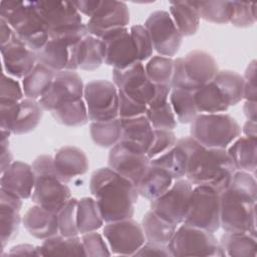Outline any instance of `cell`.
Returning <instances> with one entry per match:
<instances>
[{"mask_svg": "<svg viewBox=\"0 0 257 257\" xmlns=\"http://www.w3.org/2000/svg\"><path fill=\"white\" fill-rule=\"evenodd\" d=\"M188 154L186 179L195 186L212 188L217 193L226 190L236 169L225 149L205 148L191 136L177 141Z\"/></svg>", "mask_w": 257, "mask_h": 257, "instance_id": "obj_1", "label": "cell"}, {"mask_svg": "<svg viewBox=\"0 0 257 257\" xmlns=\"http://www.w3.org/2000/svg\"><path fill=\"white\" fill-rule=\"evenodd\" d=\"M89 190L105 223L133 218L139 193L126 178L109 167L99 168L90 176Z\"/></svg>", "mask_w": 257, "mask_h": 257, "instance_id": "obj_2", "label": "cell"}, {"mask_svg": "<svg viewBox=\"0 0 257 257\" xmlns=\"http://www.w3.org/2000/svg\"><path fill=\"white\" fill-rule=\"evenodd\" d=\"M0 19L4 20L15 35L35 52L48 41V28L33 1H1Z\"/></svg>", "mask_w": 257, "mask_h": 257, "instance_id": "obj_3", "label": "cell"}, {"mask_svg": "<svg viewBox=\"0 0 257 257\" xmlns=\"http://www.w3.org/2000/svg\"><path fill=\"white\" fill-rule=\"evenodd\" d=\"M35 184L31 199L34 204L49 211L58 213L71 198L66 183L58 176L50 155H40L32 163Z\"/></svg>", "mask_w": 257, "mask_h": 257, "instance_id": "obj_4", "label": "cell"}, {"mask_svg": "<svg viewBox=\"0 0 257 257\" xmlns=\"http://www.w3.org/2000/svg\"><path fill=\"white\" fill-rule=\"evenodd\" d=\"M257 198L231 188L220 193V227L228 233H248L256 237Z\"/></svg>", "mask_w": 257, "mask_h": 257, "instance_id": "obj_5", "label": "cell"}, {"mask_svg": "<svg viewBox=\"0 0 257 257\" xmlns=\"http://www.w3.org/2000/svg\"><path fill=\"white\" fill-rule=\"evenodd\" d=\"M190 134L205 148L226 150L241 136V126L225 112L199 113L191 122Z\"/></svg>", "mask_w": 257, "mask_h": 257, "instance_id": "obj_6", "label": "cell"}, {"mask_svg": "<svg viewBox=\"0 0 257 257\" xmlns=\"http://www.w3.org/2000/svg\"><path fill=\"white\" fill-rule=\"evenodd\" d=\"M219 67L215 58L204 50H192L184 57L174 59L172 88H184L195 91L211 82Z\"/></svg>", "mask_w": 257, "mask_h": 257, "instance_id": "obj_7", "label": "cell"}, {"mask_svg": "<svg viewBox=\"0 0 257 257\" xmlns=\"http://www.w3.org/2000/svg\"><path fill=\"white\" fill-rule=\"evenodd\" d=\"M175 257L182 256H226L214 233L182 224L168 243Z\"/></svg>", "mask_w": 257, "mask_h": 257, "instance_id": "obj_8", "label": "cell"}, {"mask_svg": "<svg viewBox=\"0 0 257 257\" xmlns=\"http://www.w3.org/2000/svg\"><path fill=\"white\" fill-rule=\"evenodd\" d=\"M182 224L215 233L220 229V194L205 186H195Z\"/></svg>", "mask_w": 257, "mask_h": 257, "instance_id": "obj_9", "label": "cell"}, {"mask_svg": "<svg viewBox=\"0 0 257 257\" xmlns=\"http://www.w3.org/2000/svg\"><path fill=\"white\" fill-rule=\"evenodd\" d=\"M83 99L90 121H104L118 117V89L113 82L95 79L84 84Z\"/></svg>", "mask_w": 257, "mask_h": 257, "instance_id": "obj_10", "label": "cell"}, {"mask_svg": "<svg viewBox=\"0 0 257 257\" xmlns=\"http://www.w3.org/2000/svg\"><path fill=\"white\" fill-rule=\"evenodd\" d=\"M144 27L151 37L154 50L159 55L173 57L178 53L184 36L175 25L168 11H154L145 21Z\"/></svg>", "mask_w": 257, "mask_h": 257, "instance_id": "obj_11", "label": "cell"}, {"mask_svg": "<svg viewBox=\"0 0 257 257\" xmlns=\"http://www.w3.org/2000/svg\"><path fill=\"white\" fill-rule=\"evenodd\" d=\"M193 185L187 179L175 180L163 195L151 201L150 209L178 226L184 222L187 215Z\"/></svg>", "mask_w": 257, "mask_h": 257, "instance_id": "obj_12", "label": "cell"}, {"mask_svg": "<svg viewBox=\"0 0 257 257\" xmlns=\"http://www.w3.org/2000/svg\"><path fill=\"white\" fill-rule=\"evenodd\" d=\"M102 233L110 252L117 255H135L146 242L142 224L133 218L106 223Z\"/></svg>", "mask_w": 257, "mask_h": 257, "instance_id": "obj_13", "label": "cell"}, {"mask_svg": "<svg viewBox=\"0 0 257 257\" xmlns=\"http://www.w3.org/2000/svg\"><path fill=\"white\" fill-rule=\"evenodd\" d=\"M84 84L76 71L55 72L54 78L41 98L38 99L43 110L51 112L59 105L83 98Z\"/></svg>", "mask_w": 257, "mask_h": 257, "instance_id": "obj_14", "label": "cell"}, {"mask_svg": "<svg viewBox=\"0 0 257 257\" xmlns=\"http://www.w3.org/2000/svg\"><path fill=\"white\" fill-rule=\"evenodd\" d=\"M112 82L117 89L135 101L145 104L153 98L155 86L147 76L145 64L141 61L128 66L125 69H112Z\"/></svg>", "mask_w": 257, "mask_h": 257, "instance_id": "obj_15", "label": "cell"}, {"mask_svg": "<svg viewBox=\"0 0 257 257\" xmlns=\"http://www.w3.org/2000/svg\"><path fill=\"white\" fill-rule=\"evenodd\" d=\"M128 23L130 11L124 2L101 0L85 25L88 34L101 38L110 31L126 27Z\"/></svg>", "mask_w": 257, "mask_h": 257, "instance_id": "obj_16", "label": "cell"}, {"mask_svg": "<svg viewBox=\"0 0 257 257\" xmlns=\"http://www.w3.org/2000/svg\"><path fill=\"white\" fill-rule=\"evenodd\" d=\"M100 39L105 48L104 64L112 69H125L139 61L127 27L110 31Z\"/></svg>", "mask_w": 257, "mask_h": 257, "instance_id": "obj_17", "label": "cell"}, {"mask_svg": "<svg viewBox=\"0 0 257 257\" xmlns=\"http://www.w3.org/2000/svg\"><path fill=\"white\" fill-rule=\"evenodd\" d=\"M107 164L111 170L133 182L137 187L149 168L151 160L146 154L130 150L118 143L110 148Z\"/></svg>", "mask_w": 257, "mask_h": 257, "instance_id": "obj_18", "label": "cell"}, {"mask_svg": "<svg viewBox=\"0 0 257 257\" xmlns=\"http://www.w3.org/2000/svg\"><path fill=\"white\" fill-rule=\"evenodd\" d=\"M5 71L16 78H24L37 64V53L27 47L14 33L12 39L0 47Z\"/></svg>", "mask_w": 257, "mask_h": 257, "instance_id": "obj_19", "label": "cell"}, {"mask_svg": "<svg viewBox=\"0 0 257 257\" xmlns=\"http://www.w3.org/2000/svg\"><path fill=\"white\" fill-rule=\"evenodd\" d=\"M33 4L49 32L83 23L81 14L73 2L33 1Z\"/></svg>", "mask_w": 257, "mask_h": 257, "instance_id": "obj_20", "label": "cell"}, {"mask_svg": "<svg viewBox=\"0 0 257 257\" xmlns=\"http://www.w3.org/2000/svg\"><path fill=\"white\" fill-rule=\"evenodd\" d=\"M64 40L48 38L46 44L37 53V63L54 72L62 70L76 71V47Z\"/></svg>", "mask_w": 257, "mask_h": 257, "instance_id": "obj_21", "label": "cell"}, {"mask_svg": "<svg viewBox=\"0 0 257 257\" xmlns=\"http://www.w3.org/2000/svg\"><path fill=\"white\" fill-rule=\"evenodd\" d=\"M34 184L35 174L32 166L21 161H14L1 174L0 190L25 200L31 198Z\"/></svg>", "mask_w": 257, "mask_h": 257, "instance_id": "obj_22", "label": "cell"}, {"mask_svg": "<svg viewBox=\"0 0 257 257\" xmlns=\"http://www.w3.org/2000/svg\"><path fill=\"white\" fill-rule=\"evenodd\" d=\"M119 119L121 122L119 143L130 150L147 155L154 139V128L146 114Z\"/></svg>", "mask_w": 257, "mask_h": 257, "instance_id": "obj_23", "label": "cell"}, {"mask_svg": "<svg viewBox=\"0 0 257 257\" xmlns=\"http://www.w3.org/2000/svg\"><path fill=\"white\" fill-rule=\"evenodd\" d=\"M54 167L59 178L68 183L77 176L84 175L89 169L88 158L85 153L74 146L60 148L53 157Z\"/></svg>", "mask_w": 257, "mask_h": 257, "instance_id": "obj_24", "label": "cell"}, {"mask_svg": "<svg viewBox=\"0 0 257 257\" xmlns=\"http://www.w3.org/2000/svg\"><path fill=\"white\" fill-rule=\"evenodd\" d=\"M25 230L32 237L45 240L59 234L58 215L39 205L31 206L22 217Z\"/></svg>", "mask_w": 257, "mask_h": 257, "instance_id": "obj_25", "label": "cell"}, {"mask_svg": "<svg viewBox=\"0 0 257 257\" xmlns=\"http://www.w3.org/2000/svg\"><path fill=\"white\" fill-rule=\"evenodd\" d=\"M22 208V199L0 190V225H1V248L2 250L13 240L19 232V226L22 222L20 210Z\"/></svg>", "mask_w": 257, "mask_h": 257, "instance_id": "obj_26", "label": "cell"}, {"mask_svg": "<svg viewBox=\"0 0 257 257\" xmlns=\"http://www.w3.org/2000/svg\"><path fill=\"white\" fill-rule=\"evenodd\" d=\"M226 150L236 171L255 175L257 164V138L240 136Z\"/></svg>", "mask_w": 257, "mask_h": 257, "instance_id": "obj_27", "label": "cell"}, {"mask_svg": "<svg viewBox=\"0 0 257 257\" xmlns=\"http://www.w3.org/2000/svg\"><path fill=\"white\" fill-rule=\"evenodd\" d=\"M174 179L165 169L150 164L149 168L139 181L137 190L139 196L153 201L163 195L173 184Z\"/></svg>", "mask_w": 257, "mask_h": 257, "instance_id": "obj_28", "label": "cell"}, {"mask_svg": "<svg viewBox=\"0 0 257 257\" xmlns=\"http://www.w3.org/2000/svg\"><path fill=\"white\" fill-rule=\"evenodd\" d=\"M105 48L102 40L93 35L87 34L76 47L77 67L92 71L104 63Z\"/></svg>", "mask_w": 257, "mask_h": 257, "instance_id": "obj_29", "label": "cell"}, {"mask_svg": "<svg viewBox=\"0 0 257 257\" xmlns=\"http://www.w3.org/2000/svg\"><path fill=\"white\" fill-rule=\"evenodd\" d=\"M142 227L146 241L161 245H168L177 229V225L151 210L144 215Z\"/></svg>", "mask_w": 257, "mask_h": 257, "instance_id": "obj_30", "label": "cell"}, {"mask_svg": "<svg viewBox=\"0 0 257 257\" xmlns=\"http://www.w3.org/2000/svg\"><path fill=\"white\" fill-rule=\"evenodd\" d=\"M170 15L183 36L196 34L200 27V16L190 1L170 2Z\"/></svg>", "mask_w": 257, "mask_h": 257, "instance_id": "obj_31", "label": "cell"}, {"mask_svg": "<svg viewBox=\"0 0 257 257\" xmlns=\"http://www.w3.org/2000/svg\"><path fill=\"white\" fill-rule=\"evenodd\" d=\"M43 115V109L36 99L24 97L19 101L17 116L14 122L13 135H25L34 131Z\"/></svg>", "mask_w": 257, "mask_h": 257, "instance_id": "obj_32", "label": "cell"}, {"mask_svg": "<svg viewBox=\"0 0 257 257\" xmlns=\"http://www.w3.org/2000/svg\"><path fill=\"white\" fill-rule=\"evenodd\" d=\"M41 256H85L81 238L60 234L47 238L40 246Z\"/></svg>", "mask_w": 257, "mask_h": 257, "instance_id": "obj_33", "label": "cell"}, {"mask_svg": "<svg viewBox=\"0 0 257 257\" xmlns=\"http://www.w3.org/2000/svg\"><path fill=\"white\" fill-rule=\"evenodd\" d=\"M219 244L225 254L231 257H255L257 255L256 237L248 233L225 232Z\"/></svg>", "mask_w": 257, "mask_h": 257, "instance_id": "obj_34", "label": "cell"}, {"mask_svg": "<svg viewBox=\"0 0 257 257\" xmlns=\"http://www.w3.org/2000/svg\"><path fill=\"white\" fill-rule=\"evenodd\" d=\"M212 81L221 91L229 106L236 105L243 99L244 79L238 72L229 69L219 70Z\"/></svg>", "mask_w": 257, "mask_h": 257, "instance_id": "obj_35", "label": "cell"}, {"mask_svg": "<svg viewBox=\"0 0 257 257\" xmlns=\"http://www.w3.org/2000/svg\"><path fill=\"white\" fill-rule=\"evenodd\" d=\"M194 99L199 113H219L229 108L225 97L213 81L195 90Z\"/></svg>", "mask_w": 257, "mask_h": 257, "instance_id": "obj_36", "label": "cell"}, {"mask_svg": "<svg viewBox=\"0 0 257 257\" xmlns=\"http://www.w3.org/2000/svg\"><path fill=\"white\" fill-rule=\"evenodd\" d=\"M55 72L37 63L32 71L22 79L24 95L31 99L38 100L49 88Z\"/></svg>", "mask_w": 257, "mask_h": 257, "instance_id": "obj_37", "label": "cell"}, {"mask_svg": "<svg viewBox=\"0 0 257 257\" xmlns=\"http://www.w3.org/2000/svg\"><path fill=\"white\" fill-rule=\"evenodd\" d=\"M103 219L93 197H83L77 202L76 223L79 234L97 231L103 225Z\"/></svg>", "mask_w": 257, "mask_h": 257, "instance_id": "obj_38", "label": "cell"}, {"mask_svg": "<svg viewBox=\"0 0 257 257\" xmlns=\"http://www.w3.org/2000/svg\"><path fill=\"white\" fill-rule=\"evenodd\" d=\"M169 102L177 121L181 123H191L199 114L194 99V91L179 87L172 88Z\"/></svg>", "mask_w": 257, "mask_h": 257, "instance_id": "obj_39", "label": "cell"}, {"mask_svg": "<svg viewBox=\"0 0 257 257\" xmlns=\"http://www.w3.org/2000/svg\"><path fill=\"white\" fill-rule=\"evenodd\" d=\"M151 164L168 171L174 180L183 179L187 172L188 154L186 150L177 143L176 146L167 153L152 159Z\"/></svg>", "mask_w": 257, "mask_h": 257, "instance_id": "obj_40", "label": "cell"}, {"mask_svg": "<svg viewBox=\"0 0 257 257\" xmlns=\"http://www.w3.org/2000/svg\"><path fill=\"white\" fill-rule=\"evenodd\" d=\"M52 117L66 126H82L87 123L88 114L83 98L65 102L51 111Z\"/></svg>", "mask_w": 257, "mask_h": 257, "instance_id": "obj_41", "label": "cell"}, {"mask_svg": "<svg viewBox=\"0 0 257 257\" xmlns=\"http://www.w3.org/2000/svg\"><path fill=\"white\" fill-rule=\"evenodd\" d=\"M89 133L92 142L100 148H112L119 143L121 135L120 119L114 118L104 121H91Z\"/></svg>", "mask_w": 257, "mask_h": 257, "instance_id": "obj_42", "label": "cell"}, {"mask_svg": "<svg viewBox=\"0 0 257 257\" xmlns=\"http://www.w3.org/2000/svg\"><path fill=\"white\" fill-rule=\"evenodd\" d=\"M200 18L215 24L229 23L231 1H190Z\"/></svg>", "mask_w": 257, "mask_h": 257, "instance_id": "obj_43", "label": "cell"}, {"mask_svg": "<svg viewBox=\"0 0 257 257\" xmlns=\"http://www.w3.org/2000/svg\"><path fill=\"white\" fill-rule=\"evenodd\" d=\"M147 76L154 84L170 85L173 77L174 58L162 55L152 56L145 64Z\"/></svg>", "mask_w": 257, "mask_h": 257, "instance_id": "obj_44", "label": "cell"}, {"mask_svg": "<svg viewBox=\"0 0 257 257\" xmlns=\"http://www.w3.org/2000/svg\"><path fill=\"white\" fill-rule=\"evenodd\" d=\"M256 3L231 1L229 23L238 28H248L256 23Z\"/></svg>", "mask_w": 257, "mask_h": 257, "instance_id": "obj_45", "label": "cell"}, {"mask_svg": "<svg viewBox=\"0 0 257 257\" xmlns=\"http://www.w3.org/2000/svg\"><path fill=\"white\" fill-rule=\"evenodd\" d=\"M77 202L78 200L76 198L71 197L57 213L59 234L63 237L78 236L79 234L76 223Z\"/></svg>", "mask_w": 257, "mask_h": 257, "instance_id": "obj_46", "label": "cell"}, {"mask_svg": "<svg viewBox=\"0 0 257 257\" xmlns=\"http://www.w3.org/2000/svg\"><path fill=\"white\" fill-rule=\"evenodd\" d=\"M146 116L154 130L173 131L177 127L178 121L170 102L159 107L148 108Z\"/></svg>", "mask_w": 257, "mask_h": 257, "instance_id": "obj_47", "label": "cell"}, {"mask_svg": "<svg viewBox=\"0 0 257 257\" xmlns=\"http://www.w3.org/2000/svg\"><path fill=\"white\" fill-rule=\"evenodd\" d=\"M130 34L137 50L139 61L149 60L153 56L154 47L147 29L141 24L133 25L130 29Z\"/></svg>", "mask_w": 257, "mask_h": 257, "instance_id": "obj_48", "label": "cell"}, {"mask_svg": "<svg viewBox=\"0 0 257 257\" xmlns=\"http://www.w3.org/2000/svg\"><path fill=\"white\" fill-rule=\"evenodd\" d=\"M177 144V137L173 131L154 130V139L147 153L150 160L155 159L174 148Z\"/></svg>", "mask_w": 257, "mask_h": 257, "instance_id": "obj_49", "label": "cell"}, {"mask_svg": "<svg viewBox=\"0 0 257 257\" xmlns=\"http://www.w3.org/2000/svg\"><path fill=\"white\" fill-rule=\"evenodd\" d=\"M81 241H82L85 256L104 257V256H109L111 254L104 239L96 231L82 234Z\"/></svg>", "mask_w": 257, "mask_h": 257, "instance_id": "obj_50", "label": "cell"}, {"mask_svg": "<svg viewBox=\"0 0 257 257\" xmlns=\"http://www.w3.org/2000/svg\"><path fill=\"white\" fill-rule=\"evenodd\" d=\"M19 101L0 98V126L1 133L12 134L14 122L17 116Z\"/></svg>", "mask_w": 257, "mask_h": 257, "instance_id": "obj_51", "label": "cell"}, {"mask_svg": "<svg viewBox=\"0 0 257 257\" xmlns=\"http://www.w3.org/2000/svg\"><path fill=\"white\" fill-rule=\"evenodd\" d=\"M148 106L135 101L118 90V118H132L146 114Z\"/></svg>", "mask_w": 257, "mask_h": 257, "instance_id": "obj_52", "label": "cell"}, {"mask_svg": "<svg viewBox=\"0 0 257 257\" xmlns=\"http://www.w3.org/2000/svg\"><path fill=\"white\" fill-rule=\"evenodd\" d=\"M0 98L20 101L24 98L23 88L20 86L19 82L14 78L2 74L1 79V88H0Z\"/></svg>", "mask_w": 257, "mask_h": 257, "instance_id": "obj_53", "label": "cell"}, {"mask_svg": "<svg viewBox=\"0 0 257 257\" xmlns=\"http://www.w3.org/2000/svg\"><path fill=\"white\" fill-rule=\"evenodd\" d=\"M244 79V95L243 99L248 101H256V60H252L243 75Z\"/></svg>", "mask_w": 257, "mask_h": 257, "instance_id": "obj_54", "label": "cell"}, {"mask_svg": "<svg viewBox=\"0 0 257 257\" xmlns=\"http://www.w3.org/2000/svg\"><path fill=\"white\" fill-rule=\"evenodd\" d=\"M134 256H172L167 245H161L146 241L143 246L135 253Z\"/></svg>", "mask_w": 257, "mask_h": 257, "instance_id": "obj_55", "label": "cell"}, {"mask_svg": "<svg viewBox=\"0 0 257 257\" xmlns=\"http://www.w3.org/2000/svg\"><path fill=\"white\" fill-rule=\"evenodd\" d=\"M172 87L170 85H161L156 84L155 93L153 98L148 103V108H155L162 106L169 102V96L171 93Z\"/></svg>", "mask_w": 257, "mask_h": 257, "instance_id": "obj_56", "label": "cell"}, {"mask_svg": "<svg viewBox=\"0 0 257 257\" xmlns=\"http://www.w3.org/2000/svg\"><path fill=\"white\" fill-rule=\"evenodd\" d=\"M9 256H41L40 246H33L30 244H19L13 246L7 253Z\"/></svg>", "mask_w": 257, "mask_h": 257, "instance_id": "obj_57", "label": "cell"}, {"mask_svg": "<svg viewBox=\"0 0 257 257\" xmlns=\"http://www.w3.org/2000/svg\"><path fill=\"white\" fill-rule=\"evenodd\" d=\"M13 156L9 149V137H1V174L13 163Z\"/></svg>", "mask_w": 257, "mask_h": 257, "instance_id": "obj_58", "label": "cell"}, {"mask_svg": "<svg viewBox=\"0 0 257 257\" xmlns=\"http://www.w3.org/2000/svg\"><path fill=\"white\" fill-rule=\"evenodd\" d=\"M99 2H100L99 0H92V1L85 0V1H75L73 2V4L80 14H83L88 18H90L93 15V13L96 11L99 5Z\"/></svg>", "mask_w": 257, "mask_h": 257, "instance_id": "obj_59", "label": "cell"}, {"mask_svg": "<svg viewBox=\"0 0 257 257\" xmlns=\"http://www.w3.org/2000/svg\"><path fill=\"white\" fill-rule=\"evenodd\" d=\"M14 31L2 19H0V47L6 45L13 37Z\"/></svg>", "mask_w": 257, "mask_h": 257, "instance_id": "obj_60", "label": "cell"}, {"mask_svg": "<svg viewBox=\"0 0 257 257\" xmlns=\"http://www.w3.org/2000/svg\"><path fill=\"white\" fill-rule=\"evenodd\" d=\"M243 111L247 120L256 121V101H248L245 100Z\"/></svg>", "mask_w": 257, "mask_h": 257, "instance_id": "obj_61", "label": "cell"}, {"mask_svg": "<svg viewBox=\"0 0 257 257\" xmlns=\"http://www.w3.org/2000/svg\"><path fill=\"white\" fill-rule=\"evenodd\" d=\"M241 132L244 134L245 137H251V138H257V126L256 121L247 120L243 127L241 128Z\"/></svg>", "mask_w": 257, "mask_h": 257, "instance_id": "obj_62", "label": "cell"}]
</instances>
